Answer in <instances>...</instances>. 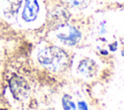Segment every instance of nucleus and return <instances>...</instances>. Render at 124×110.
Segmentation results:
<instances>
[{"label": "nucleus", "instance_id": "nucleus-3", "mask_svg": "<svg viewBox=\"0 0 124 110\" xmlns=\"http://www.w3.org/2000/svg\"><path fill=\"white\" fill-rule=\"evenodd\" d=\"M10 91L16 100H24L30 92V87L27 81L18 75H13L9 81Z\"/></svg>", "mask_w": 124, "mask_h": 110}, {"label": "nucleus", "instance_id": "nucleus-11", "mask_svg": "<svg viewBox=\"0 0 124 110\" xmlns=\"http://www.w3.org/2000/svg\"><path fill=\"white\" fill-rule=\"evenodd\" d=\"M123 55H124V51H123Z\"/></svg>", "mask_w": 124, "mask_h": 110}, {"label": "nucleus", "instance_id": "nucleus-6", "mask_svg": "<svg viewBox=\"0 0 124 110\" xmlns=\"http://www.w3.org/2000/svg\"><path fill=\"white\" fill-rule=\"evenodd\" d=\"M22 0H5V14L8 17H14L17 14L20 6H21Z\"/></svg>", "mask_w": 124, "mask_h": 110}, {"label": "nucleus", "instance_id": "nucleus-2", "mask_svg": "<svg viewBox=\"0 0 124 110\" xmlns=\"http://www.w3.org/2000/svg\"><path fill=\"white\" fill-rule=\"evenodd\" d=\"M55 37L61 44L70 47L75 46L79 42L81 38V33L75 26L69 24H62L59 29H57Z\"/></svg>", "mask_w": 124, "mask_h": 110}, {"label": "nucleus", "instance_id": "nucleus-10", "mask_svg": "<svg viewBox=\"0 0 124 110\" xmlns=\"http://www.w3.org/2000/svg\"><path fill=\"white\" fill-rule=\"evenodd\" d=\"M0 110H8V109H6V108H1Z\"/></svg>", "mask_w": 124, "mask_h": 110}, {"label": "nucleus", "instance_id": "nucleus-9", "mask_svg": "<svg viewBox=\"0 0 124 110\" xmlns=\"http://www.w3.org/2000/svg\"><path fill=\"white\" fill-rule=\"evenodd\" d=\"M78 110H88L87 104L83 100H80V101L78 102Z\"/></svg>", "mask_w": 124, "mask_h": 110}, {"label": "nucleus", "instance_id": "nucleus-8", "mask_svg": "<svg viewBox=\"0 0 124 110\" xmlns=\"http://www.w3.org/2000/svg\"><path fill=\"white\" fill-rule=\"evenodd\" d=\"M68 6L74 9H82L86 7L88 0H63Z\"/></svg>", "mask_w": 124, "mask_h": 110}, {"label": "nucleus", "instance_id": "nucleus-5", "mask_svg": "<svg viewBox=\"0 0 124 110\" xmlns=\"http://www.w3.org/2000/svg\"><path fill=\"white\" fill-rule=\"evenodd\" d=\"M97 65L94 60L90 58L81 59L77 67V72L80 77L83 78H91L96 74Z\"/></svg>", "mask_w": 124, "mask_h": 110}, {"label": "nucleus", "instance_id": "nucleus-7", "mask_svg": "<svg viewBox=\"0 0 124 110\" xmlns=\"http://www.w3.org/2000/svg\"><path fill=\"white\" fill-rule=\"evenodd\" d=\"M62 106L64 110H77L76 104L69 94H64L62 97Z\"/></svg>", "mask_w": 124, "mask_h": 110}, {"label": "nucleus", "instance_id": "nucleus-4", "mask_svg": "<svg viewBox=\"0 0 124 110\" xmlns=\"http://www.w3.org/2000/svg\"><path fill=\"white\" fill-rule=\"evenodd\" d=\"M40 12V5L38 0H24V6L21 13V18L25 22H32L36 20Z\"/></svg>", "mask_w": 124, "mask_h": 110}, {"label": "nucleus", "instance_id": "nucleus-1", "mask_svg": "<svg viewBox=\"0 0 124 110\" xmlns=\"http://www.w3.org/2000/svg\"><path fill=\"white\" fill-rule=\"evenodd\" d=\"M67 55L64 50L57 46H48L42 49L38 54L39 62L51 71L61 70L67 63Z\"/></svg>", "mask_w": 124, "mask_h": 110}]
</instances>
